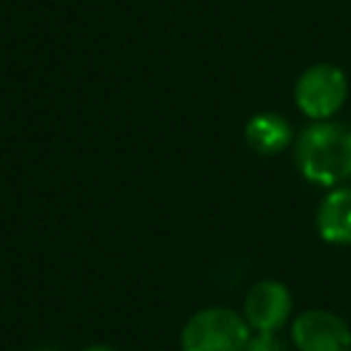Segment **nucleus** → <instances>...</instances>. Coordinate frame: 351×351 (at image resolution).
<instances>
[{"label":"nucleus","mask_w":351,"mask_h":351,"mask_svg":"<svg viewBox=\"0 0 351 351\" xmlns=\"http://www.w3.org/2000/svg\"><path fill=\"white\" fill-rule=\"evenodd\" d=\"M293 164L308 183L344 186L351 178V128L337 121H313L293 140Z\"/></svg>","instance_id":"1"},{"label":"nucleus","mask_w":351,"mask_h":351,"mask_svg":"<svg viewBox=\"0 0 351 351\" xmlns=\"http://www.w3.org/2000/svg\"><path fill=\"white\" fill-rule=\"evenodd\" d=\"M250 339V325L241 313L226 306L197 311L181 332L183 351H243Z\"/></svg>","instance_id":"2"},{"label":"nucleus","mask_w":351,"mask_h":351,"mask_svg":"<svg viewBox=\"0 0 351 351\" xmlns=\"http://www.w3.org/2000/svg\"><path fill=\"white\" fill-rule=\"evenodd\" d=\"M349 97V80L344 70L332 63H315L296 80L293 101L311 121H332Z\"/></svg>","instance_id":"3"},{"label":"nucleus","mask_w":351,"mask_h":351,"mask_svg":"<svg viewBox=\"0 0 351 351\" xmlns=\"http://www.w3.org/2000/svg\"><path fill=\"white\" fill-rule=\"evenodd\" d=\"M291 339L298 351H349L351 327L344 317L325 308H311L296 315Z\"/></svg>","instance_id":"4"},{"label":"nucleus","mask_w":351,"mask_h":351,"mask_svg":"<svg viewBox=\"0 0 351 351\" xmlns=\"http://www.w3.org/2000/svg\"><path fill=\"white\" fill-rule=\"evenodd\" d=\"M293 311L291 291L277 279H263L245 293L243 317L255 332H277L289 322Z\"/></svg>","instance_id":"5"},{"label":"nucleus","mask_w":351,"mask_h":351,"mask_svg":"<svg viewBox=\"0 0 351 351\" xmlns=\"http://www.w3.org/2000/svg\"><path fill=\"white\" fill-rule=\"evenodd\" d=\"M315 229L332 245H351V186H337L320 200Z\"/></svg>","instance_id":"6"},{"label":"nucleus","mask_w":351,"mask_h":351,"mask_svg":"<svg viewBox=\"0 0 351 351\" xmlns=\"http://www.w3.org/2000/svg\"><path fill=\"white\" fill-rule=\"evenodd\" d=\"M245 142L255 154L277 156L293 142V128L282 113H255L245 123Z\"/></svg>","instance_id":"7"},{"label":"nucleus","mask_w":351,"mask_h":351,"mask_svg":"<svg viewBox=\"0 0 351 351\" xmlns=\"http://www.w3.org/2000/svg\"><path fill=\"white\" fill-rule=\"evenodd\" d=\"M243 351H284V344L279 341L277 332H255Z\"/></svg>","instance_id":"8"},{"label":"nucleus","mask_w":351,"mask_h":351,"mask_svg":"<svg viewBox=\"0 0 351 351\" xmlns=\"http://www.w3.org/2000/svg\"><path fill=\"white\" fill-rule=\"evenodd\" d=\"M82 351H116L113 346H106V344H92V346H84Z\"/></svg>","instance_id":"9"},{"label":"nucleus","mask_w":351,"mask_h":351,"mask_svg":"<svg viewBox=\"0 0 351 351\" xmlns=\"http://www.w3.org/2000/svg\"><path fill=\"white\" fill-rule=\"evenodd\" d=\"M36 351H58V349H53V346H41V349H36Z\"/></svg>","instance_id":"10"},{"label":"nucleus","mask_w":351,"mask_h":351,"mask_svg":"<svg viewBox=\"0 0 351 351\" xmlns=\"http://www.w3.org/2000/svg\"><path fill=\"white\" fill-rule=\"evenodd\" d=\"M349 351H351V349H349Z\"/></svg>","instance_id":"11"}]
</instances>
